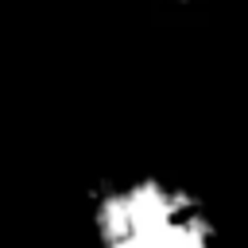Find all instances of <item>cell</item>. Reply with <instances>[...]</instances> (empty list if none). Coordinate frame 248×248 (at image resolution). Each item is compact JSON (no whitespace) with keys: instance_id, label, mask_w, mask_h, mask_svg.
I'll list each match as a JSON object with an SVG mask.
<instances>
[{"instance_id":"cell-1","label":"cell","mask_w":248,"mask_h":248,"mask_svg":"<svg viewBox=\"0 0 248 248\" xmlns=\"http://www.w3.org/2000/svg\"><path fill=\"white\" fill-rule=\"evenodd\" d=\"M81 217L101 248H213L225 236L217 205L163 170H116L85 190Z\"/></svg>"},{"instance_id":"cell-2","label":"cell","mask_w":248,"mask_h":248,"mask_svg":"<svg viewBox=\"0 0 248 248\" xmlns=\"http://www.w3.org/2000/svg\"><path fill=\"white\" fill-rule=\"evenodd\" d=\"M167 4H174V8H202V4H209V0H167Z\"/></svg>"}]
</instances>
